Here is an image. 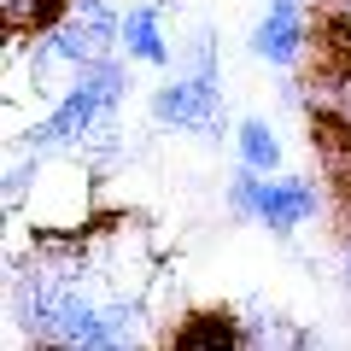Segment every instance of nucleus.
<instances>
[{
  "mask_svg": "<svg viewBox=\"0 0 351 351\" xmlns=\"http://www.w3.org/2000/svg\"><path fill=\"white\" fill-rule=\"evenodd\" d=\"M152 258L135 228L36 234L12 258V334L41 351H129L152 339Z\"/></svg>",
  "mask_w": 351,
  "mask_h": 351,
  "instance_id": "nucleus-1",
  "label": "nucleus"
},
{
  "mask_svg": "<svg viewBox=\"0 0 351 351\" xmlns=\"http://www.w3.org/2000/svg\"><path fill=\"white\" fill-rule=\"evenodd\" d=\"M129 106V59H100L88 71L64 76V88L47 100V112L29 117L12 135V147L29 152H76L82 164H94L106 147L117 141V123H123Z\"/></svg>",
  "mask_w": 351,
  "mask_h": 351,
  "instance_id": "nucleus-2",
  "label": "nucleus"
},
{
  "mask_svg": "<svg viewBox=\"0 0 351 351\" xmlns=\"http://www.w3.org/2000/svg\"><path fill=\"white\" fill-rule=\"evenodd\" d=\"M18 47V82L47 88L53 76H76L100 59L123 53V12L112 0H59V12L29 36H12Z\"/></svg>",
  "mask_w": 351,
  "mask_h": 351,
  "instance_id": "nucleus-3",
  "label": "nucleus"
},
{
  "mask_svg": "<svg viewBox=\"0 0 351 351\" xmlns=\"http://www.w3.org/2000/svg\"><path fill=\"white\" fill-rule=\"evenodd\" d=\"M147 117H152V129H164V135H199L205 147L234 141L228 100H223V53H217L211 29L193 36L188 64L164 71V82L152 88V100H147Z\"/></svg>",
  "mask_w": 351,
  "mask_h": 351,
  "instance_id": "nucleus-4",
  "label": "nucleus"
},
{
  "mask_svg": "<svg viewBox=\"0 0 351 351\" xmlns=\"http://www.w3.org/2000/svg\"><path fill=\"white\" fill-rule=\"evenodd\" d=\"M223 205L234 223H252V228H269L276 240H293L299 228H311L328 211V188H322V176H287V170L263 176V170L234 164Z\"/></svg>",
  "mask_w": 351,
  "mask_h": 351,
  "instance_id": "nucleus-5",
  "label": "nucleus"
},
{
  "mask_svg": "<svg viewBox=\"0 0 351 351\" xmlns=\"http://www.w3.org/2000/svg\"><path fill=\"white\" fill-rule=\"evenodd\" d=\"M246 53L269 71H299L311 59V12L304 0H263V18L246 29Z\"/></svg>",
  "mask_w": 351,
  "mask_h": 351,
  "instance_id": "nucleus-6",
  "label": "nucleus"
},
{
  "mask_svg": "<svg viewBox=\"0 0 351 351\" xmlns=\"http://www.w3.org/2000/svg\"><path fill=\"white\" fill-rule=\"evenodd\" d=\"M176 0H129L123 6V59L141 64V71H170L176 53H170V29H164V18H170Z\"/></svg>",
  "mask_w": 351,
  "mask_h": 351,
  "instance_id": "nucleus-7",
  "label": "nucleus"
},
{
  "mask_svg": "<svg viewBox=\"0 0 351 351\" xmlns=\"http://www.w3.org/2000/svg\"><path fill=\"white\" fill-rule=\"evenodd\" d=\"M234 164L263 170V176H276L281 164H287V141L276 135L269 117H240V123H234Z\"/></svg>",
  "mask_w": 351,
  "mask_h": 351,
  "instance_id": "nucleus-8",
  "label": "nucleus"
},
{
  "mask_svg": "<svg viewBox=\"0 0 351 351\" xmlns=\"http://www.w3.org/2000/svg\"><path fill=\"white\" fill-rule=\"evenodd\" d=\"M53 12H59V0H0V24H6V36H29V29H41Z\"/></svg>",
  "mask_w": 351,
  "mask_h": 351,
  "instance_id": "nucleus-9",
  "label": "nucleus"
},
{
  "mask_svg": "<svg viewBox=\"0 0 351 351\" xmlns=\"http://www.w3.org/2000/svg\"><path fill=\"white\" fill-rule=\"evenodd\" d=\"M339 287L351 299V199L339 205Z\"/></svg>",
  "mask_w": 351,
  "mask_h": 351,
  "instance_id": "nucleus-10",
  "label": "nucleus"
},
{
  "mask_svg": "<svg viewBox=\"0 0 351 351\" xmlns=\"http://www.w3.org/2000/svg\"><path fill=\"white\" fill-rule=\"evenodd\" d=\"M334 6H339V24L351 29V0H334Z\"/></svg>",
  "mask_w": 351,
  "mask_h": 351,
  "instance_id": "nucleus-11",
  "label": "nucleus"
}]
</instances>
